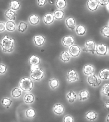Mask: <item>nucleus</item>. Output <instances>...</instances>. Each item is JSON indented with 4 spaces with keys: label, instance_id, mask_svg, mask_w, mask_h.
Wrapping results in <instances>:
<instances>
[{
    "label": "nucleus",
    "instance_id": "nucleus-1",
    "mask_svg": "<svg viewBox=\"0 0 109 122\" xmlns=\"http://www.w3.org/2000/svg\"><path fill=\"white\" fill-rule=\"evenodd\" d=\"M15 43V40L14 38H11L5 35L2 39L0 45L3 52L10 53L14 50L15 47L14 45Z\"/></svg>",
    "mask_w": 109,
    "mask_h": 122
},
{
    "label": "nucleus",
    "instance_id": "nucleus-2",
    "mask_svg": "<svg viewBox=\"0 0 109 122\" xmlns=\"http://www.w3.org/2000/svg\"><path fill=\"white\" fill-rule=\"evenodd\" d=\"M19 87L20 89L25 92L31 91L33 87V83L29 77H25L20 80Z\"/></svg>",
    "mask_w": 109,
    "mask_h": 122
},
{
    "label": "nucleus",
    "instance_id": "nucleus-3",
    "mask_svg": "<svg viewBox=\"0 0 109 122\" xmlns=\"http://www.w3.org/2000/svg\"><path fill=\"white\" fill-rule=\"evenodd\" d=\"M45 73L42 68L35 67L32 69L30 76L32 79L39 81L41 80L45 76Z\"/></svg>",
    "mask_w": 109,
    "mask_h": 122
},
{
    "label": "nucleus",
    "instance_id": "nucleus-4",
    "mask_svg": "<svg viewBox=\"0 0 109 122\" xmlns=\"http://www.w3.org/2000/svg\"><path fill=\"white\" fill-rule=\"evenodd\" d=\"M84 51L91 52L94 54L96 51V45L93 40H88L85 42V46L82 49Z\"/></svg>",
    "mask_w": 109,
    "mask_h": 122
},
{
    "label": "nucleus",
    "instance_id": "nucleus-5",
    "mask_svg": "<svg viewBox=\"0 0 109 122\" xmlns=\"http://www.w3.org/2000/svg\"><path fill=\"white\" fill-rule=\"evenodd\" d=\"M88 83L94 87H98L101 83V81L95 75H90L87 79Z\"/></svg>",
    "mask_w": 109,
    "mask_h": 122
},
{
    "label": "nucleus",
    "instance_id": "nucleus-6",
    "mask_svg": "<svg viewBox=\"0 0 109 122\" xmlns=\"http://www.w3.org/2000/svg\"><path fill=\"white\" fill-rule=\"evenodd\" d=\"M108 49L107 46L103 43H100L98 44L96 48V51L98 55H105L107 54Z\"/></svg>",
    "mask_w": 109,
    "mask_h": 122
},
{
    "label": "nucleus",
    "instance_id": "nucleus-7",
    "mask_svg": "<svg viewBox=\"0 0 109 122\" xmlns=\"http://www.w3.org/2000/svg\"><path fill=\"white\" fill-rule=\"evenodd\" d=\"M67 79L69 82H74L78 80V75L75 70L71 69L68 72Z\"/></svg>",
    "mask_w": 109,
    "mask_h": 122
},
{
    "label": "nucleus",
    "instance_id": "nucleus-8",
    "mask_svg": "<svg viewBox=\"0 0 109 122\" xmlns=\"http://www.w3.org/2000/svg\"><path fill=\"white\" fill-rule=\"evenodd\" d=\"M74 42V39L71 36H66L62 39V43L63 45L66 47L72 46Z\"/></svg>",
    "mask_w": 109,
    "mask_h": 122
},
{
    "label": "nucleus",
    "instance_id": "nucleus-9",
    "mask_svg": "<svg viewBox=\"0 0 109 122\" xmlns=\"http://www.w3.org/2000/svg\"><path fill=\"white\" fill-rule=\"evenodd\" d=\"M81 51L80 48L77 45H74L70 47L69 50V54L73 57H77Z\"/></svg>",
    "mask_w": 109,
    "mask_h": 122
},
{
    "label": "nucleus",
    "instance_id": "nucleus-10",
    "mask_svg": "<svg viewBox=\"0 0 109 122\" xmlns=\"http://www.w3.org/2000/svg\"><path fill=\"white\" fill-rule=\"evenodd\" d=\"M99 4V2L98 0H89L87 2V5L88 9L94 11L97 9Z\"/></svg>",
    "mask_w": 109,
    "mask_h": 122
},
{
    "label": "nucleus",
    "instance_id": "nucleus-11",
    "mask_svg": "<svg viewBox=\"0 0 109 122\" xmlns=\"http://www.w3.org/2000/svg\"><path fill=\"white\" fill-rule=\"evenodd\" d=\"M45 40V38L41 35H35L34 38V41L35 44L39 46L44 45Z\"/></svg>",
    "mask_w": 109,
    "mask_h": 122
},
{
    "label": "nucleus",
    "instance_id": "nucleus-12",
    "mask_svg": "<svg viewBox=\"0 0 109 122\" xmlns=\"http://www.w3.org/2000/svg\"><path fill=\"white\" fill-rule=\"evenodd\" d=\"M54 20V15L50 13H48L44 16L43 18V20L45 24L49 25L51 24Z\"/></svg>",
    "mask_w": 109,
    "mask_h": 122
},
{
    "label": "nucleus",
    "instance_id": "nucleus-13",
    "mask_svg": "<svg viewBox=\"0 0 109 122\" xmlns=\"http://www.w3.org/2000/svg\"><path fill=\"white\" fill-rule=\"evenodd\" d=\"M40 62V59L37 56L33 55L29 59V63L30 65L33 66H36L39 64Z\"/></svg>",
    "mask_w": 109,
    "mask_h": 122
},
{
    "label": "nucleus",
    "instance_id": "nucleus-14",
    "mask_svg": "<svg viewBox=\"0 0 109 122\" xmlns=\"http://www.w3.org/2000/svg\"><path fill=\"white\" fill-rule=\"evenodd\" d=\"M66 23L69 29H70L72 31L74 30L75 27L76 23L75 20L73 17H69L66 20Z\"/></svg>",
    "mask_w": 109,
    "mask_h": 122
},
{
    "label": "nucleus",
    "instance_id": "nucleus-15",
    "mask_svg": "<svg viewBox=\"0 0 109 122\" xmlns=\"http://www.w3.org/2000/svg\"><path fill=\"white\" fill-rule=\"evenodd\" d=\"M94 67L91 65H86L84 67V73L86 75H91L94 73Z\"/></svg>",
    "mask_w": 109,
    "mask_h": 122
},
{
    "label": "nucleus",
    "instance_id": "nucleus-16",
    "mask_svg": "<svg viewBox=\"0 0 109 122\" xmlns=\"http://www.w3.org/2000/svg\"><path fill=\"white\" fill-rule=\"evenodd\" d=\"M5 15L6 18L8 19L9 20H15L16 19V16H17V14L15 12L10 9H8L5 12Z\"/></svg>",
    "mask_w": 109,
    "mask_h": 122
},
{
    "label": "nucleus",
    "instance_id": "nucleus-17",
    "mask_svg": "<svg viewBox=\"0 0 109 122\" xmlns=\"http://www.w3.org/2000/svg\"><path fill=\"white\" fill-rule=\"evenodd\" d=\"M53 110L56 114L60 115L63 114L64 111V108L61 104H56L54 107Z\"/></svg>",
    "mask_w": 109,
    "mask_h": 122
},
{
    "label": "nucleus",
    "instance_id": "nucleus-18",
    "mask_svg": "<svg viewBox=\"0 0 109 122\" xmlns=\"http://www.w3.org/2000/svg\"><path fill=\"white\" fill-rule=\"evenodd\" d=\"M99 77L101 79L107 80L109 79V69L105 68L102 69L99 73Z\"/></svg>",
    "mask_w": 109,
    "mask_h": 122
},
{
    "label": "nucleus",
    "instance_id": "nucleus-19",
    "mask_svg": "<svg viewBox=\"0 0 109 122\" xmlns=\"http://www.w3.org/2000/svg\"><path fill=\"white\" fill-rule=\"evenodd\" d=\"M39 17L36 15H31L29 18V21L32 25H36L38 24L39 22Z\"/></svg>",
    "mask_w": 109,
    "mask_h": 122
},
{
    "label": "nucleus",
    "instance_id": "nucleus-20",
    "mask_svg": "<svg viewBox=\"0 0 109 122\" xmlns=\"http://www.w3.org/2000/svg\"><path fill=\"white\" fill-rule=\"evenodd\" d=\"M79 97L81 101H85L89 98L90 95L88 92L86 90H83L79 92Z\"/></svg>",
    "mask_w": 109,
    "mask_h": 122
},
{
    "label": "nucleus",
    "instance_id": "nucleus-21",
    "mask_svg": "<svg viewBox=\"0 0 109 122\" xmlns=\"http://www.w3.org/2000/svg\"><path fill=\"white\" fill-rule=\"evenodd\" d=\"M66 97L70 103H72L76 99L77 95L74 91L71 90L67 95Z\"/></svg>",
    "mask_w": 109,
    "mask_h": 122
},
{
    "label": "nucleus",
    "instance_id": "nucleus-22",
    "mask_svg": "<svg viewBox=\"0 0 109 122\" xmlns=\"http://www.w3.org/2000/svg\"><path fill=\"white\" fill-rule=\"evenodd\" d=\"M35 97L32 94L28 93L25 95L24 97L25 102L27 104H31L34 101Z\"/></svg>",
    "mask_w": 109,
    "mask_h": 122
},
{
    "label": "nucleus",
    "instance_id": "nucleus-23",
    "mask_svg": "<svg viewBox=\"0 0 109 122\" xmlns=\"http://www.w3.org/2000/svg\"><path fill=\"white\" fill-rule=\"evenodd\" d=\"M86 117L90 121H94L97 118V114L94 112L90 111L86 113Z\"/></svg>",
    "mask_w": 109,
    "mask_h": 122
},
{
    "label": "nucleus",
    "instance_id": "nucleus-24",
    "mask_svg": "<svg viewBox=\"0 0 109 122\" xmlns=\"http://www.w3.org/2000/svg\"><path fill=\"white\" fill-rule=\"evenodd\" d=\"M9 7L10 9L14 10H18L20 7V4L17 1L13 0L10 2Z\"/></svg>",
    "mask_w": 109,
    "mask_h": 122
},
{
    "label": "nucleus",
    "instance_id": "nucleus-25",
    "mask_svg": "<svg viewBox=\"0 0 109 122\" xmlns=\"http://www.w3.org/2000/svg\"><path fill=\"white\" fill-rule=\"evenodd\" d=\"M86 31V29L83 25H79L76 29V32L79 35H83L85 34Z\"/></svg>",
    "mask_w": 109,
    "mask_h": 122
},
{
    "label": "nucleus",
    "instance_id": "nucleus-26",
    "mask_svg": "<svg viewBox=\"0 0 109 122\" xmlns=\"http://www.w3.org/2000/svg\"><path fill=\"white\" fill-rule=\"evenodd\" d=\"M64 15L63 11L61 10H57L54 12V18L58 20L62 19Z\"/></svg>",
    "mask_w": 109,
    "mask_h": 122
},
{
    "label": "nucleus",
    "instance_id": "nucleus-27",
    "mask_svg": "<svg viewBox=\"0 0 109 122\" xmlns=\"http://www.w3.org/2000/svg\"><path fill=\"white\" fill-rule=\"evenodd\" d=\"M6 28L8 31H14L16 29L15 24L13 21H8L6 23Z\"/></svg>",
    "mask_w": 109,
    "mask_h": 122
},
{
    "label": "nucleus",
    "instance_id": "nucleus-28",
    "mask_svg": "<svg viewBox=\"0 0 109 122\" xmlns=\"http://www.w3.org/2000/svg\"><path fill=\"white\" fill-rule=\"evenodd\" d=\"M60 58L63 61L67 62L70 60V56L68 52L66 51H64L61 53Z\"/></svg>",
    "mask_w": 109,
    "mask_h": 122
},
{
    "label": "nucleus",
    "instance_id": "nucleus-29",
    "mask_svg": "<svg viewBox=\"0 0 109 122\" xmlns=\"http://www.w3.org/2000/svg\"><path fill=\"white\" fill-rule=\"evenodd\" d=\"M28 25L27 23L23 22H21L20 23L18 26L19 31L21 32H24L27 30L28 29Z\"/></svg>",
    "mask_w": 109,
    "mask_h": 122
},
{
    "label": "nucleus",
    "instance_id": "nucleus-30",
    "mask_svg": "<svg viewBox=\"0 0 109 122\" xmlns=\"http://www.w3.org/2000/svg\"><path fill=\"white\" fill-rule=\"evenodd\" d=\"M49 84L52 89H54L57 88L59 85V81L56 78L52 79L49 80Z\"/></svg>",
    "mask_w": 109,
    "mask_h": 122
},
{
    "label": "nucleus",
    "instance_id": "nucleus-31",
    "mask_svg": "<svg viewBox=\"0 0 109 122\" xmlns=\"http://www.w3.org/2000/svg\"><path fill=\"white\" fill-rule=\"evenodd\" d=\"M56 6L60 9L65 8L66 5V2L64 0H58L56 3Z\"/></svg>",
    "mask_w": 109,
    "mask_h": 122
},
{
    "label": "nucleus",
    "instance_id": "nucleus-32",
    "mask_svg": "<svg viewBox=\"0 0 109 122\" xmlns=\"http://www.w3.org/2000/svg\"><path fill=\"white\" fill-rule=\"evenodd\" d=\"M12 95L13 97L14 98L19 97L21 95V91L18 88H14L12 90Z\"/></svg>",
    "mask_w": 109,
    "mask_h": 122
},
{
    "label": "nucleus",
    "instance_id": "nucleus-33",
    "mask_svg": "<svg viewBox=\"0 0 109 122\" xmlns=\"http://www.w3.org/2000/svg\"><path fill=\"white\" fill-rule=\"evenodd\" d=\"M26 115L28 118H33L36 115V112L33 109L30 108L26 112Z\"/></svg>",
    "mask_w": 109,
    "mask_h": 122
},
{
    "label": "nucleus",
    "instance_id": "nucleus-34",
    "mask_svg": "<svg viewBox=\"0 0 109 122\" xmlns=\"http://www.w3.org/2000/svg\"><path fill=\"white\" fill-rule=\"evenodd\" d=\"M1 102L3 106L7 108L11 105L13 101L9 98L5 97L2 99Z\"/></svg>",
    "mask_w": 109,
    "mask_h": 122
},
{
    "label": "nucleus",
    "instance_id": "nucleus-35",
    "mask_svg": "<svg viewBox=\"0 0 109 122\" xmlns=\"http://www.w3.org/2000/svg\"><path fill=\"white\" fill-rule=\"evenodd\" d=\"M101 34L104 36L109 37V27L106 26L102 28L101 30Z\"/></svg>",
    "mask_w": 109,
    "mask_h": 122
},
{
    "label": "nucleus",
    "instance_id": "nucleus-36",
    "mask_svg": "<svg viewBox=\"0 0 109 122\" xmlns=\"http://www.w3.org/2000/svg\"><path fill=\"white\" fill-rule=\"evenodd\" d=\"M102 93L104 95L109 97V83H107L103 86Z\"/></svg>",
    "mask_w": 109,
    "mask_h": 122
},
{
    "label": "nucleus",
    "instance_id": "nucleus-37",
    "mask_svg": "<svg viewBox=\"0 0 109 122\" xmlns=\"http://www.w3.org/2000/svg\"><path fill=\"white\" fill-rule=\"evenodd\" d=\"M74 118L70 115H66L64 118V122H74Z\"/></svg>",
    "mask_w": 109,
    "mask_h": 122
},
{
    "label": "nucleus",
    "instance_id": "nucleus-38",
    "mask_svg": "<svg viewBox=\"0 0 109 122\" xmlns=\"http://www.w3.org/2000/svg\"><path fill=\"white\" fill-rule=\"evenodd\" d=\"M7 67L3 64H0V74H3L6 72Z\"/></svg>",
    "mask_w": 109,
    "mask_h": 122
},
{
    "label": "nucleus",
    "instance_id": "nucleus-39",
    "mask_svg": "<svg viewBox=\"0 0 109 122\" xmlns=\"http://www.w3.org/2000/svg\"><path fill=\"white\" fill-rule=\"evenodd\" d=\"M6 28V25L3 22H0V32L4 31Z\"/></svg>",
    "mask_w": 109,
    "mask_h": 122
},
{
    "label": "nucleus",
    "instance_id": "nucleus-40",
    "mask_svg": "<svg viewBox=\"0 0 109 122\" xmlns=\"http://www.w3.org/2000/svg\"><path fill=\"white\" fill-rule=\"evenodd\" d=\"M47 1L46 0H38V5L39 6H44L46 3Z\"/></svg>",
    "mask_w": 109,
    "mask_h": 122
},
{
    "label": "nucleus",
    "instance_id": "nucleus-41",
    "mask_svg": "<svg viewBox=\"0 0 109 122\" xmlns=\"http://www.w3.org/2000/svg\"><path fill=\"white\" fill-rule=\"evenodd\" d=\"M99 2V3L101 5L103 6H105L107 5V4L109 3V0H98Z\"/></svg>",
    "mask_w": 109,
    "mask_h": 122
},
{
    "label": "nucleus",
    "instance_id": "nucleus-42",
    "mask_svg": "<svg viewBox=\"0 0 109 122\" xmlns=\"http://www.w3.org/2000/svg\"><path fill=\"white\" fill-rule=\"evenodd\" d=\"M105 107L106 109L109 110V100L106 101L105 104Z\"/></svg>",
    "mask_w": 109,
    "mask_h": 122
},
{
    "label": "nucleus",
    "instance_id": "nucleus-43",
    "mask_svg": "<svg viewBox=\"0 0 109 122\" xmlns=\"http://www.w3.org/2000/svg\"><path fill=\"white\" fill-rule=\"evenodd\" d=\"M49 2L51 4H53L54 3V1H55L54 0H49Z\"/></svg>",
    "mask_w": 109,
    "mask_h": 122
},
{
    "label": "nucleus",
    "instance_id": "nucleus-44",
    "mask_svg": "<svg viewBox=\"0 0 109 122\" xmlns=\"http://www.w3.org/2000/svg\"><path fill=\"white\" fill-rule=\"evenodd\" d=\"M107 122H109V114L107 116Z\"/></svg>",
    "mask_w": 109,
    "mask_h": 122
},
{
    "label": "nucleus",
    "instance_id": "nucleus-45",
    "mask_svg": "<svg viewBox=\"0 0 109 122\" xmlns=\"http://www.w3.org/2000/svg\"><path fill=\"white\" fill-rule=\"evenodd\" d=\"M108 9H109V6H108Z\"/></svg>",
    "mask_w": 109,
    "mask_h": 122
},
{
    "label": "nucleus",
    "instance_id": "nucleus-46",
    "mask_svg": "<svg viewBox=\"0 0 109 122\" xmlns=\"http://www.w3.org/2000/svg\"></svg>",
    "mask_w": 109,
    "mask_h": 122
},
{
    "label": "nucleus",
    "instance_id": "nucleus-47",
    "mask_svg": "<svg viewBox=\"0 0 109 122\" xmlns=\"http://www.w3.org/2000/svg\"></svg>",
    "mask_w": 109,
    "mask_h": 122
}]
</instances>
